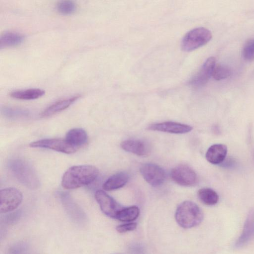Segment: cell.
<instances>
[{
  "label": "cell",
  "instance_id": "obj_1",
  "mask_svg": "<svg viewBox=\"0 0 254 254\" xmlns=\"http://www.w3.org/2000/svg\"><path fill=\"white\" fill-rule=\"evenodd\" d=\"M98 174V169L92 165L73 166L68 168L64 174L62 186L67 190L87 186L96 179Z\"/></svg>",
  "mask_w": 254,
  "mask_h": 254
},
{
  "label": "cell",
  "instance_id": "obj_2",
  "mask_svg": "<svg viewBox=\"0 0 254 254\" xmlns=\"http://www.w3.org/2000/svg\"><path fill=\"white\" fill-rule=\"evenodd\" d=\"M7 166L12 174L26 188L35 190L40 183L37 173L33 167L26 161L19 158H13L8 161Z\"/></svg>",
  "mask_w": 254,
  "mask_h": 254
},
{
  "label": "cell",
  "instance_id": "obj_3",
  "mask_svg": "<svg viewBox=\"0 0 254 254\" xmlns=\"http://www.w3.org/2000/svg\"><path fill=\"white\" fill-rule=\"evenodd\" d=\"M175 218L180 226L184 228H190L201 222L203 214L196 204L190 201H185L178 207Z\"/></svg>",
  "mask_w": 254,
  "mask_h": 254
},
{
  "label": "cell",
  "instance_id": "obj_4",
  "mask_svg": "<svg viewBox=\"0 0 254 254\" xmlns=\"http://www.w3.org/2000/svg\"><path fill=\"white\" fill-rule=\"evenodd\" d=\"M212 33L210 30L204 27H197L193 29L184 36L181 47L183 51L190 52L206 44L211 39Z\"/></svg>",
  "mask_w": 254,
  "mask_h": 254
},
{
  "label": "cell",
  "instance_id": "obj_5",
  "mask_svg": "<svg viewBox=\"0 0 254 254\" xmlns=\"http://www.w3.org/2000/svg\"><path fill=\"white\" fill-rule=\"evenodd\" d=\"M0 212L6 213L16 209L21 204L23 195L21 192L14 188H7L0 191Z\"/></svg>",
  "mask_w": 254,
  "mask_h": 254
},
{
  "label": "cell",
  "instance_id": "obj_6",
  "mask_svg": "<svg viewBox=\"0 0 254 254\" xmlns=\"http://www.w3.org/2000/svg\"><path fill=\"white\" fill-rule=\"evenodd\" d=\"M29 146L33 148H43L54 150L65 154H71L78 148L69 144L65 140L59 138H46L31 142Z\"/></svg>",
  "mask_w": 254,
  "mask_h": 254
},
{
  "label": "cell",
  "instance_id": "obj_7",
  "mask_svg": "<svg viewBox=\"0 0 254 254\" xmlns=\"http://www.w3.org/2000/svg\"><path fill=\"white\" fill-rule=\"evenodd\" d=\"M171 176L176 183L182 186H192L197 181L195 172L186 165H180L174 168L171 171Z\"/></svg>",
  "mask_w": 254,
  "mask_h": 254
},
{
  "label": "cell",
  "instance_id": "obj_8",
  "mask_svg": "<svg viewBox=\"0 0 254 254\" xmlns=\"http://www.w3.org/2000/svg\"><path fill=\"white\" fill-rule=\"evenodd\" d=\"M140 172L144 180L153 187L161 185L166 178L164 170L159 166L152 163H145L140 168Z\"/></svg>",
  "mask_w": 254,
  "mask_h": 254
},
{
  "label": "cell",
  "instance_id": "obj_9",
  "mask_svg": "<svg viewBox=\"0 0 254 254\" xmlns=\"http://www.w3.org/2000/svg\"><path fill=\"white\" fill-rule=\"evenodd\" d=\"M95 197L102 211L107 216L116 219L118 213L123 207L102 190L96 191Z\"/></svg>",
  "mask_w": 254,
  "mask_h": 254
},
{
  "label": "cell",
  "instance_id": "obj_10",
  "mask_svg": "<svg viewBox=\"0 0 254 254\" xmlns=\"http://www.w3.org/2000/svg\"><path fill=\"white\" fill-rule=\"evenodd\" d=\"M215 62V58L213 57L208 58L197 73L190 80V84L196 88L204 85L212 75Z\"/></svg>",
  "mask_w": 254,
  "mask_h": 254
},
{
  "label": "cell",
  "instance_id": "obj_11",
  "mask_svg": "<svg viewBox=\"0 0 254 254\" xmlns=\"http://www.w3.org/2000/svg\"><path fill=\"white\" fill-rule=\"evenodd\" d=\"M59 196L65 210L71 218L78 223L83 222L86 219L84 212L74 201L69 194L60 192Z\"/></svg>",
  "mask_w": 254,
  "mask_h": 254
},
{
  "label": "cell",
  "instance_id": "obj_12",
  "mask_svg": "<svg viewBox=\"0 0 254 254\" xmlns=\"http://www.w3.org/2000/svg\"><path fill=\"white\" fill-rule=\"evenodd\" d=\"M148 129L171 133L182 134L190 131L192 129V127L181 123L165 122L151 125L148 127Z\"/></svg>",
  "mask_w": 254,
  "mask_h": 254
},
{
  "label": "cell",
  "instance_id": "obj_13",
  "mask_svg": "<svg viewBox=\"0 0 254 254\" xmlns=\"http://www.w3.org/2000/svg\"><path fill=\"white\" fill-rule=\"evenodd\" d=\"M80 97L76 95L58 100L46 108L41 114L42 117H47L58 113L69 107Z\"/></svg>",
  "mask_w": 254,
  "mask_h": 254
},
{
  "label": "cell",
  "instance_id": "obj_14",
  "mask_svg": "<svg viewBox=\"0 0 254 254\" xmlns=\"http://www.w3.org/2000/svg\"><path fill=\"white\" fill-rule=\"evenodd\" d=\"M121 146L125 151L140 156H146L150 152L148 145L140 140H126L121 143Z\"/></svg>",
  "mask_w": 254,
  "mask_h": 254
},
{
  "label": "cell",
  "instance_id": "obj_15",
  "mask_svg": "<svg viewBox=\"0 0 254 254\" xmlns=\"http://www.w3.org/2000/svg\"><path fill=\"white\" fill-rule=\"evenodd\" d=\"M227 153V146L221 143L214 144L207 149L205 157L210 163L217 165L222 163Z\"/></svg>",
  "mask_w": 254,
  "mask_h": 254
},
{
  "label": "cell",
  "instance_id": "obj_16",
  "mask_svg": "<svg viewBox=\"0 0 254 254\" xmlns=\"http://www.w3.org/2000/svg\"><path fill=\"white\" fill-rule=\"evenodd\" d=\"M254 236V214L249 215L246 220L242 233L236 243L237 248L245 245Z\"/></svg>",
  "mask_w": 254,
  "mask_h": 254
},
{
  "label": "cell",
  "instance_id": "obj_17",
  "mask_svg": "<svg viewBox=\"0 0 254 254\" xmlns=\"http://www.w3.org/2000/svg\"><path fill=\"white\" fill-rule=\"evenodd\" d=\"M65 140L71 145L78 148L87 142V134L83 129L74 128L66 133Z\"/></svg>",
  "mask_w": 254,
  "mask_h": 254
},
{
  "label": "cell",
  "instance_id": "obj_18",
  "mask_svg": "<svg viewBox=\"0 0 254 254\" xmlns=\"http://www.w3.org/2000/svg\"><path fill=\"white\" fill-rule=\"evenodd\" d=\"M128 180V175L125 172L116 173L109 177L103 185L106 191H112L124 186Z\"/></svg>",
  "mask_w": 254,
  "mask_h": 254
},
{
  "label": "cell",
  "instance_id": "obj_19",
  "mask_svg": "<svg viewBox=\"0 0 254 254\" xmlns=\"http://www.w3.org/2000/svg\"><path fill=\"white\" fill-rule=\"evenodd\" d=\"M24 35L15 32H6L0 38V49L15 47L21 44L24 40Z\"/></svg>",
  "mask_w": 254,
  "mask_h": 254
},
{
  "label": "cell",
  "instance_id": "obj_20",
  "mask_svg": "<svg viewBox=\"0 0 254 254\" xmlns=\"http://www.w3.org/2000/svg\"><path fill=\"white\" fill-rule=\"evenodd\" d=\"M45 93V91L41 89L31 88L11 92L10 96L15 99L30 100L38 99L43 96Z\"/></svg>",
  "mask_w": 254,
  "mask_h": 254
},
{
  "label": "cell",
  "instance_id": "obj_21",
  "mask_svg": "<svg viewBox=\"0 0 254 254\" xmlns=\"http://www.w3.org/2000/svg\"><path fill=\"white\" fill-rule=\"evenodd\" d=\"M197 195L200 200L207 205H214L219 200L217 192L210 188H202L198 190Z\"/></svg>",
  "mask_w": 254,
  "mask_h": 254
},
{
  "label": "cell",
  "instance_id": "obj_22",
  "mask_svg": "<svg viewBox=\"0 0 254 254\" xmlns=\"http://www.w3.org/2000/svg\"><path fill=\"white\" fill-rule=\"evenodd\" d=\"M139 209L136 206L123 208L118 213L116 219L123 222H130L135 220L139 216Z\"/></svg>",
  "mask_w": 254,
  "mask_h": 254
},
{
  "label": "cell",
  "instance_id": "obj_23",
  "mask_svg": "<svg viewBox=\"0 0 254 254\" xmlns=\"http://www.w3.org/2000/svg\"><path fill=\"white\" fill-rule=\"evenodd\" d=\"M1 111L4 116L9 118L27 117L29 115L27 110L18 108L5 107Z\"/></svg>",
  "mask_w": 254,
  "mask_h": 254
},
{
  "label": "cell",
  "instance_id": "obj_24",
  "mask_svg": "<svg viewBox=\"0 0 254 254\" xmlns=\"http://www.w3.org/2000/svg\"><path fill=\"white\" fill-rule=\"evenodd\" d=\"M57 9L61 14L68 15L74 13L76 9V5L71 0L59 1L56 5Z\"/></svg>",
  "mask_w": 254,
  "mask_h": 254
},
{
  "label": "cell",
  "instance_id": "obj_25",
  "mask_svg": "<svg viewBox=\"0 0 254 254\" xmlns=\"http://www.w3.org/2000/svg\"><path fill=\"white\" fill-rule=\"evenodd\" d=\"M230 75V70L227 67L221 65H215L212 76L216 80H221L227 78Z\"/></svg>",
  "mask_w": 254,
  "mask_h": 254
},
{
  "label": "cell",
  "instance_id": "obj_26",
  "mask_svg": "<svg viewBox=\"0 0 254 254\" xmlns=\"http://www.w3.org/2000/svg\"><path fill=\"white\" fill-rule=\"evenodd\" d=\"M243 55L247 61L254 60V38L246 43L243 50Z\"/></svg>",
  "mask_w": 254,
  "mask_h": 254
},
{
  "label": "cell",
  "instance_id": "obj_27",
  "mask_svg": "<svg viewBox=\"0 0 254 254\" xmlns=\"http://www.w3.org/2000/svg\"><path fill=\"white\" fill-rule=\"evenodd\" d=\"M27 249V245L23 242L18 243L11 246L8 250V254H22Z\"/></svg>",
  "mask_w": 254,
  "mask_h": 254
},
{
  "label": "cell",
  "instance_id": "obj_28",
  "mask_svg": "<svg viewBox=\"0 0 254 254\" xmlns=\"http://www.w3.org/2000/svg\"><path fill=\"white\" fill-rule=\"evenodd\" d=\"M136 223H128L120 225L116 227L117 231L120 233H124L135 230L136 228Z\"/></svg>",
  "mask_w": 254,
  "mask_h": 254
},
{
  "label": "cell",
  "instance_id": "obj_29",
  "mask_svg": "<svg viewBox=\"0 0 254 254\" xmlns=\"http://www.w3.org/2000/svg\"><path fill=\"white\" fill-rule=\"evenodd\" d=\"M20 215L21 211H16L6 215L5 220L8 224H12L16 221L19 218Z\"/></svg>",
  "mask_w": 254,
  "mask_h": 254
},
{
  "label": "cell",
  "instance_id": "obj_30",
  "mask_svg": "<svg viewBox=\"0 0 254 254\" xmlns=\"http://www.w3.org/2000/svg\"><path fill=\"white\" fill-rule=\"evenodd\" d=\"M131 254H145V250L141 245L136 244L130 247Z\"/></svg>",
  "mask_w": 254,
  "mask_h": 254
}]
</instances>
